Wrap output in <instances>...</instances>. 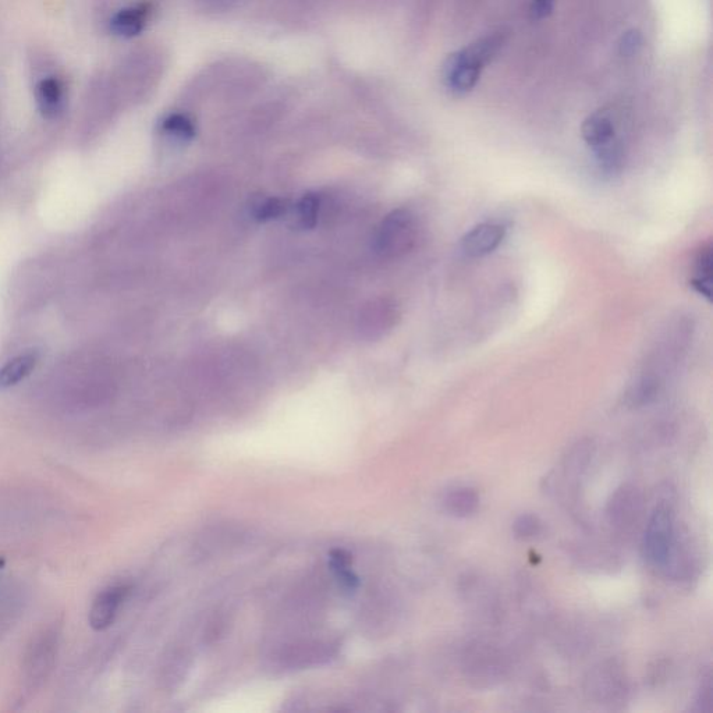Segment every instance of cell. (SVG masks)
Segmentation results:
<instances>
[{
	"label": "cell",
	"instance_id": "6da1fadb",
	"mask_svg": "<svg viewBox=\"0 0 713 713\" xmlns=\"http://www.w3.org/2000/svg\"><path fill=\"white\" fill-rule=\"evenodd\" d=\"M506 37L505 31H496L478 39L467 48L452 53L442 69L445 87L456 95H464L473 90L480 80L482 70L498 55Z\"/></svg>",
	"mask_w": 713,
	"mask_h": 713
},
{
	"label": "cell",
	"instance_id": "7a4b0ae2",
	"mask_svg": "<svg viewBox=\"0 0 713 713\" xmlns=\"http://www.w3.org/2000/svg\"><path fill=\"white\" fill-rule=\"evenodd\" d=\"M60 630L48 626L31 640L21 666L19 701L30 700L44 686L58 656Z\"/></svg>",
	"mask_w": 713,
	"mask_h": 713
},
{
	"label": "cell",
	"instance_id": "3957f363",
	"mask_svg": "<svg viewBox=\"0 0 713 713\" xmlns=\"http://www.w3.org/2000/svg\"><path fill=\"white\" fill-rule=\"evenodd\" d=\"M417 237L415 216L407 209H396L379 226L375 236V251L386 260H395L413 250Z\"/></svg>",
	"mask_w": 713,
	"mask_h": 713
},
{
	"label": "cell",
	"instance_id": "277c9868",
	"mask_svg": "<svg viewBox=\"0 0 713 713\" xmlns=\"http://www.w3.org/2000/svg\"><path fill=\"white\" fill-rule=\"evenodd\" d=\"M642 548L645 559L656 567H666L672 562L676 549L675 516L668 503H658L652 510Z\"/></svg>",
	"mask_w": 713,
	"mask_h": 713
},
{
	"label": "cell",
	"instance_id": "5b68a950",
	"mask_svg": "<svg viewBox=\"0 0 713 713\" xmlns=\"http://www.w3.org/2000/svg\"><path fill=\"white\" fill-rule=\"evenodd\" d=\"M400 312L397 305L389 299L368 301L361 308L357 319V331L368 342L382 339L399 322Z\"/></svg>",
	"mask_w": 713,
	"mask_h": 713
},
{
	"label": "cell",
	"instance_id": "8992f818",
	"mask_svg": "<svg viewBox=\"0 0 713 713\" xmlns=\"http://www.w3.org/2000/svg\"><path fill=\"white\" fill-rule=\"evenodd\" d=\"M130 594L129 585L116 584L106 587L92 601L88 622L92 629L104 631L115 623L119 610Z\"/></svg>",
	"mask_w": 713,
	"mask_h": 713
},
{
	"label": "cell",
	"instance_id": "52a82bcc",
	"mask_svg": "<svg viewBox=\"0 0 713 713\" xmlns=\"http://www.w3.org/2000/svg\"><path fill=\"white\" fill-rule=\"evenodd\" d=\"M506 237V227L500 223H481L464 234L461 250L470 258H482L498 250Z\"/></svg>",
	"mask_w": 713,
	"mask_h": 713
},
{
	"label": "cell",
	"instance_id": "ba28073f",
	"mask_svg": "<svg viewBox=\"0 0 713 713\" xmlns=\"http://www.w3.org/2000/svg\"><path fill=\"white\" fill-rule=\"evenodd\" d=\"M640 513L641 498L637 489L629 485L617 489L608 506L610 524L619 530H630L637 523Z\"/></svg>",
	"mask_w": 713,
	"mask_h": 713
},
{
	"label": "cell",
	"instance_id": "9c48e42d",
	"mask_svg": "<svg viewBox=\"0 0 713 713\" xmlns=\"http://www.w3.org/2000/svg\"><path fill=\"white\" fill-rule=\"evenodd\" d=\"M502 656L488 645H475L467 656V670L478 683H491L502 673Z\"/></svg>",
	"mask_w": 713,
	"mask_h": 713
},
{
	"label": "cell",
	"instance_id": "30bf717a",
	"mask_svg": "<svg viewBox=\"0 0 713 713\" xmlns=\"http://www.w3.org/2000/svg\"><path fill=\"white\" fill-rule=\"evenodd\" d=\"M581 134L591 148L602 147L616 138V124L612 115L606 111L592 113L584 120Z\"/></svg>",
	"mask_w": 713,
	"mask_h": 713
},
{
	"label": "cell",
	"instance_id": "8fae6325",
	"mask_svg": "<svg viewBox=\"0 0 713 713\" xmlns=\"http://www.w3.org/2000/svg\"><path fill=\"white\" fill-rule=\"evenodd\" d=\"M443 510L456 519H467L477 513L480 496L473 488L456 487L446 491L442 498Z\"/></svg>",
	"mask_w": 713,
	"mask_h": 713
},
{
	"label": "cell",
	"instance_id": "7c38bea8",
	"mask_svg": "<svg viewBox=\"0 0 713 713\" xmlns=\"http://www.w3.org/2000/svg\"><path fill=\"white\" fill-rule=\"evenodd\" d=\"M38 351H28L10 360L5 367L0 368V389H9L26 379L37 367Z\"/></svg>",
	"mask_w": 713,
	"mask_h": 713
},
{
	"label": "cell",
	"instance_id": "4fadbf2b",
	"mask_svg": "<svg viewBox=\"0 0 713 713\" xmlns=\"http://www.w3.org/2000/svg\"><path fill=\"white\" fill-rule=\"evenodd\" d=\"M148 14H150V7L147 5L122 10V12L117 13L116 16L113 17V33L120 35V37H136V35L143 31Z\"/></svg>",
	"mask_w": 713,
	"mask_h": 713
},
{
	"label": "cell",
	"instance_id": "5bb4252c",
	"mask_svg": "<svg viewBox=\"0 0 713 713\" xmlns=\"http://www.w3.org/2000/svg\"><path fill=\"white\" fill-rule=\"evenodd\" d=\"M694 279L691 280V287L705 297L711 300L712 296V273H713V250L711 244L701 247L694 261Z\"/></svg>",
	"mask_w": 713,
	"mask_h": 713
},
{
	"label": "cell",
	"instance_id": "9a60e30c",
	"mask_svg": "<svg viewBox=\"0 0 713 713\" xmlns=\"http://www.w3.org/2000/svg\"><path fill=\"white\" fill-rule=\"evenodd\" d=\"M594 151L599 172L603 176L613 177L622 172L626 163V151L617 138L602 147L595 148Z\"/></svg>",
	"mask_w": 713,
	"mask_h": 713
},
{
	"label": "cell",
	"instance_id": "2e32d148",
	"mask_svg": "<svg viewBox=\"0 0 713 713\" xmlns=\"http://www.w3.org/2000/svg\"><path fill=\"white\" fill-rule=\"evenodd\" d=\"M659 389H661V382H659L658 376L652 374L641 375L637 381L631 383L629 390H627L626 404L633 407V409L647 406L658 396Z\"/></svg>",
	"mask_w": 713,
	"mask_h": 713
},
{
	"label": "cell",
	"instance_id": "e0dca14e",
	"mask_svg": "<svg viewBox=\"0 0 713 713\" xmlns=\"http://www.w3.org/2000/svg\"><path fill=\"white\" fill-rule=\"evenodd\" d=\"M37 99L42 115L55 117L62 109L63 87L58 78H45L37 87Z\"/></svg>",
	"mask_w": 713,
	"mask_h": 713
},
{
	"label": "cell",
	"instance_id": "ac0fdd59",
	"mask_svg": "<svg viewBox=\"0 0 713 713\" xmlns=\"http://www.w3.org/2000/svg\"><path fill=\"white\" fill-rule=\"evenodd\" d=\"M162 131L170 140L179 144H186L188 141L193 140L195 136L194 123L184 115H170L166 117L162 122Z\"/></svg>",
	"mask_w": 713,
	"mask_h": 713
},
{
	"label": "cell",
	"instance_id": "d6986e66",
	"mask_svg": "<svg viewBox=\"0 0 713 713\" xmlns=\"http://www.w3.org/2000/svg\"><path fill=\"white\" fill-rule=\"evenodd\" d=\"M351 556L342 549H336L331 553V566L335 571L336 578L347 590H356L358 587V577L350 569Z\"/></svg>",
	"mask_w": 713,
	"mask_h": 713
},
{
	"label": "cell",
	"instance_id": "ffe728a7",
	"mask_svg": "<svg viewBox=\"0 0 713 713\" xmlns=\"http://www.w3.org/2000/svg\"><path fill=\"white\" fill-rule=\"evenodd\" d=\"M287 212L286 201L280 198L265 197L260 198L253 204V216L257 221L268 222L278 219Z\"/></svg>",
	"mask_w": 713,
	"mask_h": 713
},
{
	"label": "cell",
	"instance_id": "44dd1931",
	"mask_svg": "<svg viewBox=\"0 0 713 713\" xmlns=\"http://www.w3.org/2000/svg\"><path fill=\"white\" fill-rule=\"evenodd\" d=\"M319 209H321V204H319L317 195H304L296 205V221L299 226L303 229H312L317 225Z\"/></svg>",
	"mask_w": 713,
	"mask_h": 713
},
{
	"label": "cell",
	"instance_id": "7402d4cb",
	"mask_svg": "<svg viewBox=\"0 0 713 713\" xmlns=\"http://www.w3.org/2000/svg\"><path fill=\"white\" fill-rule=\"evenodd\" d=\"M544 530L542 521L534 514H521L519 519L514 521L513 531L517 538L532 539L538 537Z\"/></svg>",
	"mask_w": 713,
	"mask_h": 713
},
{
	"label": "cell",
	"instance_id": "603a6c76",
	"mask_svg": "<svg viewBox=\"0 0 713 713\" xmlns=\"http://www.w3.org/2000/svg\"><path fill=\"white\" fill-rule=\"evenodd\" d=\"M555 0H532L531 16L534 20H542L552 13Z\"/></svg>",
	"mask_w": 713,
	"mask_h": 713
},
{
	"label": "cell",
	"instance_id": "cb8c5ba5",
	"mask_svg": "<svg viewBox=\"0 0 713 713\" xmlns=\"http://www.w3.org/2000/svg\"><path fill=\"white\" fill-rule=\"evenodd\" d=\"M641 44V35L633 31L624 35L622 49L624 53L636 52V48Z\"/></svg>",
	"mask_w": 713,
	"mask_h": 713
},
{
	"label": "cell",
	"instance_id": "d4e9b609",
	"mask_svg": "<svg viewBox=\"0 0 713 713\" xmlns=\"http://www.w3.org/2000/svg\"><path fill=\"white\" fill-rule=\"evenodd\" d=\"M209 2L225 3L227 0H209Z\"/></svg>",
	"mask_w": 713,
	"mask_h": 713
}]
</instances>
